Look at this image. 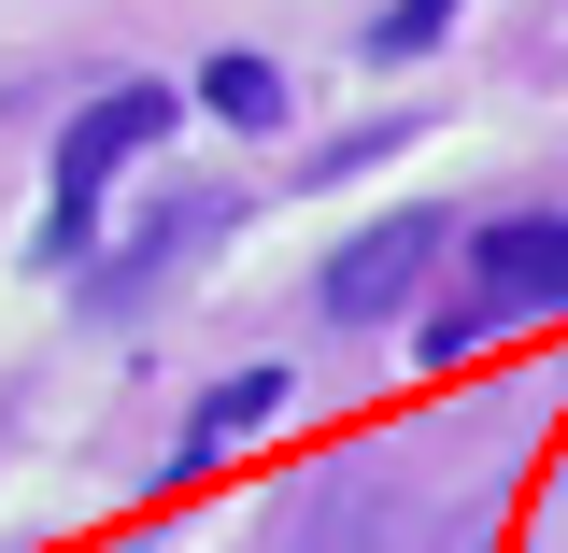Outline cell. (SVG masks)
<instances>
[{
    "instance_id": "cell-1",
    "label": "cell",
    "mask_w": 568,
    "mask_h": 553,
    "mask_svg": "<svg viewBox=\"0 0 568 553\" xmlns=\"http://www.w3.org/2000/svg\"><path fill=\"white\" fill-rule=\"evenodd\" d=\"M171 85H100L85 114L58 129V185H43V256H85L100 242V199H114V171H129L142 142H171Z\"/></svg>"
},
{
    "instance_id": "cell-2",
    "label": "cell",
    "mask_w": 568,
    "mask_h": 553,
    "mask_svg": "<svg viewBox=\"0 0 568 553\" xmlns=\"http://www.w3.org/2000/svg\"><path fill=\"white\" fill-rule=\"evenodd\" d=\"M526 313H568V213H497L469 242V313H440L426 355H469L484 327H526Z\"/></svg>"
},
{
    "instance_id": "cell-3",
    "label": "cell",
    "mask_w": 568,
    "mask_h": 553,
    "mask_svg": "<svg viewBox=\"0 0 568 553\" xmlns=\"http://www.w3.org/2000/svg\"><path fill=\"white\" fill-rule=\"evenodd\" d=\"M426 256H440V213H384V227H355L342 256H327V313H342V327H384V313L426 284Z\"/></svg>"
},
{
    "instance_id": "cell-4",
    "label": "cell",
    "mask_w": 568,
    "mask_h": 553,
    "mask_svg": "<svg viewBox=\"0 0 568 553\" xmlns=\"http://www.w3.org/2000/svg\"><path fill=\"white\" fill-rule=\"evenodd\" d=\"M271 412H284V369H227V383L200 398V426H185V454H171V483H200L213 454H242V440H256Z\"/></svg>"
},
{
    "instance_id": "cell-5",
    "label": "cell",
    "mask_w": 568,
    "mask_h": 553,
    "mask_svg": "<svg viewBox=\"0 0 568 553\" xmlns=\"http://www.w3.org/2000/svg\"><path fill=\"white\" fill-rule=\"evenodd\" d=\"M200 100L227 129H284V71L271 58H200Z\"/></svg>"
},
{
    "instance_id": "cell-6",
    "label": "cell",
    "mask_w": 568,
    "mask_h": 553,
    "mask_svg": "<svg viewBox=\"0 0 568 553\" xmlns=\"http://www.w3.org/2000/svg\"><path fill=\"white\" fill-rule=\"evenodd\" d=\"M440 14H455V0H398V14L369 29V58H413V43H426V29H440Z\"/></svg>"
}]
</instances>
